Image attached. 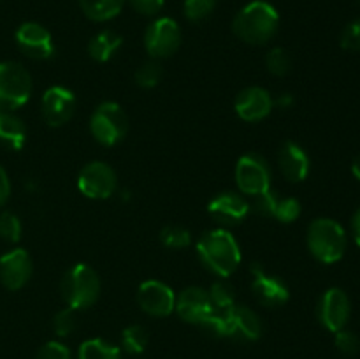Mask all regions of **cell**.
<instances>
[{"instance_id": "603a6c76", "label": "cell", "mask_w": 360, "mask_h": 359, "mask_svg": "<svg viewBox=\"0 0 360 359\" xmlns=\"http://www.w3.org/2000/svg\"><path fill=\"white\" fill-rule=\"evenodd\" d=\"M125 0H79L84 16L94 21H108L118 16Z\"/></svg>"}, {"instance_id": "ba28073f", "label": "cell", "mask_w": 360, "mask_h": 359, "mask_svg": "<svg viewBox=\"0 0 360 359\" xmlns=\"http://www.w3.org/2000/svg\"><path fill=\"white\" fill-rule=\"evenodd\" d=\"M236 183L245 196L255 197L271 189V171L260 155H243L236 165Z\"/></svg>"}, {"instance_id": "5bb4252c", "label": "cell", "mask_w": 360, "mask_h": 359, "mask_svg": "<svg viewBox=\"0 0 360 359\" xmlns=\"http://www.w3.org/2000/svg\"><path fill=\"white\" fill-rule=\"evenodd\" d=\"M34 271L30 256L27 250L14 248L0 257V282L9 291H20L28 284Z\"/></svg>"}, {"instance_id": "d590c367", "label": "cell", "mask_w": 360, "mask_h": 359, "mask_svg": "<svg viewBox=\"0 0 360 359\" xmlns=\"http://www.w3.org/2000/svg\"><path fill=\"white\" fill-rule=\"evenodd\" d=\"M35 359H72L70 351L62 341H48L39 348Z\"/></svg>"}, {"instance_id": "ab89813d", "label": "cell", "mask_w": 360, "mask_h": 359, "mask_svg": "<svg viewBox=\"0 0 360 359\" xmlns=\"http://www.w3.org/2000/svg\"><path fill=\"white\" fill-rule=\"evenodd\" d=\"M292 104H294V97H292L290 94L280 95V97H278L276 101H274V106H278V108H283V109L290 108Z\"/></svg>"}, {"instance_id": "6da1fadb", "label": "cell", "mask_w": 360, "mask_h": 359, "mask_svg": "<svg viewBox=\"0 0 360 359\" xmlns=\"http://www.w3.org/2000/svg\"><path fill=\"white\" fill-rule=\"evenodd\" d=\"M197 253L204 266L217 277H231L241 264V248L231 231L211 229L197 241Z\"/></svg>"}, {"instance_id": "52a82bcc", "label": "cell", "mask_w": 360, "mask_h": 359, "mask_svg": "<svg viewBox=\"0 0 360 359\" xmlns=\"http://www.w3.org/2000/svg\"><path fill=\"white\" fill-rule=\"evenodd\" d=\"M181 44V30L172 18H158L144 34V48L151 58L160 60L172 56Z\"/></svg>"}, {"instance_id": "e575fe53", "label": "cell", "mask_w": 360, "mask_h": 359, "mask_svg": "<svg viewBox=\"0 0 360 359\" xmlns=\"http://www.w3.org/2000/svg\"><path fill=\"white\" fill-rule=\"evenodd\" d=\"M341 48L347 51H360V18L350 21L341 32Z\"/></svg>"}, {"instance_id": "8d00e7d4", "label": "cell", "mask_w": 360, "mask_h": 359, "mask_svg": "<svg viewBox=\"0 0 360 359\" xmlns=\"http://www.w3.org/2000/svg\"><path fill=\"white\" fill-rule=\"evenodd\" d=\"M165 0H130L134 9L144 16H155L162 11Z\"/></svg>"}, {"instance_id": "9a60e30c", "label": "cell", "mask_w": 360, "mask_h": 359, "mask_svg": "<svg viewBox=\"0 0 360 359\" xmlns=\"http://www.w3.org/2000/svg\"><path fill=\"white\" fill-rule=\"evenodd\" d=\"M207 213L220 225H238L248 217L250 203L236 192H221L207 204Z\"/></svg>"}, {"instance_id": "7402d4cb", "label": "cell", "mask_w": 360, "mask_h": 359, "mask_svg": "<svg viewBox=\"0 0 360 359\" xmlns=\"http://www.w3.org/2000/svg\"><path fill=\"white\" fill-rule=\"evenodd\" d=\"M122 42V35H118L116 32L102 30L97 35H94L91 41L88 42V55L95 62H108L118 51Z\"/></svg>"}, {"instance_id": "ac0fdd59", "label": "cell", "mask_w": 360, "mask_h": 359, "mask_svg": "<svg viewBox=\"0 0 360 359\" xmlns=\"http://www.w3.org/2000/svg\"><path fill=\"white\" fill-rule=\"evenodd\" d=\"M236 113L245 122H260L274 108V99L267 90L260 87H248L236 99Z\"/></svg>"}, {"instance_id": "cb8c5ba5", "label": "cell", "mask_w": 360, "mask_h": 359, "mask_svg": "<svg viewBox=\"0 0 360 359\" xmlns=\"http://www.w3.org/2000/svg\"><path fill=\"white\" fill-rule=\"evenodd\" d=\"M77 359H122V351L102 338H91L81 344Z\"/></svg>"}, {"instance_id": "836d02e7", "label": "cell", "mask_w": 360, "mask_h": 359, "mask_svg": "<svg viewBox=\"0 0 360 359\" xmlns=\"http://www.w3.org/2000/svg\"><path fill=\"white\" fill-rule=\"evenodd\" d=\"M336 336H334V344L336 348L345 355H355L360 351V340L354 331L341 329L336 331Z\"/></svg>"}, {"instance_id": "8fae6325", "label": "cell", "mask_w": 360, "mask_h": 359, "mask_svg": "<svg viewBox=\"0 0 360 359\" xmlns=\"http://www.w3.org/2000/svg\"><path fill=\"white\" fill-rule=\"evenodd\" d=\"M137 303L148 315L167 317L174 312L176 294L164 282L146 280L137 289Z\"/></svg>"}, {"instance_id": "30bf717a", "label": "cell", "mask_w": 360, "mask_h": 359, "mask_svg": "<svg viewBox=\"0 0 360 359\" xmlns=\"http://www.w3.org/2000/svg\"><path fill=\"white\" fill-rule=\"evenodd\" d=\"M118 178L111 165L105 162H90L77 176V189L90 199H108L116 192Z\"/></svg>"}, {"instance_id": "484cf974", "label": "cell", "mask_w": 360, "mask_h": 359, "mask_svg": "<svg viewBox=\"0 0 360 359\" xmlns=\"http://www.w3.org/2000/svg\"><path fill=\"white\" fill-rule=\"evenodd\" d=\"M301 203L295 197L278 196L273 210V217L271 218H276V220L283 222V224H290V222H295L301 217Z\"/></svg>"}, {"instance_id": "f35d334b", "label": "cell", "mask_w": 360, "mask_h": 359, "mask_svg": "<svg viewBox=\"0 0 360 359\" xmlns=\"http://www.w3.org/2000/svg\"><path fill=\"white\" fill-rule=\"evenodd\" d=\"M352 232H354L355 243L360 246V208L357 210V213L354 215V220H352Z\"/></svg>"}, {"instance_id": "d6986e66", "label": "cell", "mask_w": 360, "mask_h": 359, "mask_svg": "<svg viewBox=\"0 0 360 359\" xmlns=\"http://www.w3.org/2000/svg\"><path fill=\"white\" fill-rule=\"evenodd\" d=\"M262 334V320L245 305H234L229 308L227 336L241 341H255Z\"/></svg>"}, {"instance_id": "83f0119b", "label": "cell", "mask_w": 360, "mask_h": 359, "mask_svg": "<svg viewBox=\"0 0 360 359\" xmlns=\"http://www.w3.org/2000/svg\"><path fill=\"white\" fill-rule=\"evenodd\" d=\"M160 241L162 245H165L167 248L172 250H181L190 246L192 243V236L181 225H167V227L162 229L160 232Z\"/></svg>"}, {"instance_id": "4316f807", "label": "cell", "mask_w": 360, "mask_h": 359, "mask_svg": "<svg viewBox=\"0 0 360 359\" xmlns=\"http://www.w3.org/2000/svg\"><path fill=\"white\" fill-rule=\"evenodd\" d=\"M207 294H210L211 305H213L214 310H227L236 305L234 289L224 280L214 282L210 291H207Z\"/></svg>"}, {"instance_id": "b9f144b4", "label": "cell", "mask_w": 360, "mask_h": 359, "mask_svg": "<svg viewBox=\"0 0 360 359\" xmlns=\"http://www.w3.org/2000/svg\"><path fill=\"white\" fill-rule=\"evenodd\" d=\"M357 6H359V7H360V0H357Z\"/></svg>"}, {"instance_id": "7c38bea8", "label": "cell", "mask_w": 360, "mask_h": 359, "mask_svg": "<svg viewBox=\"0 0 360 359\" xmlns=\"http://www.w3.org/2000/svg\"><path fill=\"white\" fill-rule=\"evenodd\" d=\"M16 44L32 60H48L55 53L53 37L42 25L28 21L16 30Z\"/></svg>"}, {"instance_id": "ffe728a7", "label": "cell", "mask_w": 360, "mask_h": 359, "mask_svg": "<svg viewBox=\"0 0 360 359\" xmlns=\"http://www.w3.org/2000/svg\"><path fill=\"white\" fill-rule=\"evenodd\" d=\"M278 165L280 171L288 182L299 183L302 180L308 178L309 175V157L304 151V148L299 146L297 143H287L281 144L280 151H278Z\"/></svg>"}, {"instance_id": "f546056e", "label": "cell", "mask_w": 360, "mask_h": 359, "mask_svg": "<svg viewBox=\"0 0 360 359\" xmlns=\"http://www.w3.org/2000/svg\"><path fill=\"white\" fill-rule=\"evenodd\" d=\"M162 65L157 62V60H150V62H144L143 65L137 69L136 73V83L139 84L141 88H153L160 83L162 80Z\"/></svg>"}, {"instance_id": "1f68e13d", "label": "cell", "mask_w": 360, "mask_h": 359, "mask_svg": "<svg viewBox=\"0 0 360 359\" xmlns=\"http://www.w3.org/2000/svg\"><path fill=\"white\" fill-rule=\"evenodd\" d=\"M217 7V0H185L183 13L190 21H202L211 16Z\"/></svg>"}, {"instance_id": "2e32d148", "label": "cell", "mask_w": 360, "mask_h": 359, "mask_svg": "<svg viewBox=\"0 0 360 359\" xmlns=\"http://www.w3.org/2000/svg\"><path fill=\"white\" fill-rule=\"evenodd\" d=\"M174 310L185 322L202 326L213 312V305L206 289L186 287L181 291L179 298H176Z\"/></svg>"}, {"instance_id": "d4e9b609", "label": "cell", "mask_w": 360, "mask_h": 359, "mask_svg": "<svg viewBox=\"0 0 360 359\" xmlns=\"http://www.w3.org/2000/svg\"><path fill=\"white\" fill-rule=\"evenodd\" d=\"M148 341H150L148 331L139 324H134V326L123 329L122 345L129 354H143L148 347Z\"/></svg>"}, {"instance_id": "4fadbf2b", "label": "cell", "mask_w": 360, "mask_h": 359, "mask_svg": "<svg viewBox=\"0 0 360 359\" xmlns=\"http://www.w3.org/2000/svg\"><path fill=\"white\" fill-rule=\"evenodd\" d=\"M42 118L49 127H62L76 113V97L63 87H51L44 92L41 102Z\"/></svg>"}, {"instance_id": "7a4b0ae2", "label": "cell", "mask_w": 360, "mask_h": 359, "mask_svg": "<svg viewBox=\"0 0 360 359\" xmlns=\"http://www.w3.org/2000/svg\"><path fill=\"white\" fill-rule=\"evenodd\" d=\"M280 27V14L273 4L266 0H253L246 4L234 18L232 30L246 44H267L276 35Z\"/></svg>"}, {"instance_id": "e0dca14e", "label": "cell", "mask_w": 360, "mask_h": 359, "mask_svg": "<svg viewBox=\"0 0 360 359\" xmlns=\"http://www.w3.org/2000/svg\"><path fill=\"white\" fill-rule=\"evenodd\" d=\"M252 291L260 305L274 308V306H281L288 301L290 292H288L287 284L281 278L267 275L257 263L252 266Z\"/></svg>"}, {"instance_id": "8992f818", "label": "cell", "mask_w": 360, "mask_h": 359, "mask_svg": "<svg viewBox=\"0 0 360 359\" xmlns=\"http://www.w3.org/2000/svg\"><path fill=\"white\" fill-rule=\"evenodd\" d=\"M129 130V120L122 106L116 102H102L90 118V132L104 146H115Z\"/></svg>"}, {"instance_id": "4dcf8cb0", "label": "cell", "mask_w": 360, "mask_h": 359, "mask_svg": "<svg viewBox=\"0 0 360 359\" xmlns=\"http://www.w3.org/2000/svg\"><path fill=\"white\" fill-rule=\"evenodd\" d=\"M0 238L7 243H18L21 238V222L11 211L0 213Z\"/></svg>"}, {"instance_id": "3957f363", "label": "cell", "mask_w": 360, "mask_h": 359, "mask_svg": "<svg viewBox=\"0 0 360 359\" xmlns=\"http://www.w3.org/2000/svg\"><path fill=\"white\" fill-rule=\"evenodd\" d=\"M306 243L316 260L323 264H334L343 259L348 239L340 222L322 217L309 224Z\"/></svg>"}, {"instance_id": "9c48e42d", "label": "cell", "mask_w": 360, "mask_h": 359, "mask_svg": "<svg viewBox=\"0 0 360 359\" xmlns=\"http://www.w3.org/2000/svg\"><path fill=\"white\" fill-rule=\"evenodd\" d=\"M316 315L320 324L330 333L345 329L352 315V303L347 292L340 287L327 289L319 299Z\"/></svg>"}, {"instance_id": "74e56055", "label": "cell", "mask_w": 360, "mask_h": 359, "mask_svg": "<svg viewBox=\"0 0 360 359\" xmlns=\"http://www.w3.org/2000/svg\"><path fill=\"white\" fill-rule=\"evenodd\" d=\"M9 196H11L9 176H7L6 169L0 165V208L6 206V203L9 201Z\"/></svg>"}, {"instance_id": "277c9868", "label": "cell", "mask_w": 360, "mask_h": 359, "mask_svg": "<svg viewBox=\"0 0 360 359\" xmlns=\"http://www.w3.org/2000/svg\"><path fill=\"white\" fill-rule=\"evenodd\" d=\"M60 292L69 308H90L101 296V278H98L97 271L88 264H74L63 275Z\"/></svg>"}, {"instance_id": "f1b7e54d", "label": "cell", "mask_w": 360, "mask_h": 359, "mask_svg": "<svg viewBox=\"0 0 360 359\" xmlns=\"http://www.w3.org/2000/svg\"><path fill=\"white\" fill-rule=\"evenodd\" d=\"M266 65L273 76H287L292 67V58L283 48H273L266 55Z\"/></svg>"}, {"instance_id": "5b68a950", "label": "cell", "mask_w": 360, "mask_h": 359, "mask_svg": "<svg viewBox=\"0 0 360 359\" xmlns=\"http://www.w3.org/2000/svg\"><path fill=\"white\" fill-rule=\"evenodd\" d=\"M32 95L30 73L18 62H0V109L14 111Z\"/></svg>"}, {"instance_id": "60d3db41", "label": "cell", "mask_w": 360, "mask_h": 359, "mask_svg": "<svg viewBox=\"0 0 360 359\" xmlns=\"http://www.w3.org/2000/svg\"><path fill=\"white\" fill-rule=\"evenodd\" d=\"M352 172H354L355 178L360 182V153L354 158V162H352Z\"/></svg>"}, {"instance_id": "d6a6232c", "label": "cell", "mask_w": 360, "mask_h": 359, "mask_svg": "<svg viewBox=\"0 0 360 359\" xmlns=\"http://www.w3.org/2000/svg\"><path fill=\"white\" fill-rule=\"evenodd\" d=\"M74 312L76 310L67 306V308L60 310L55 315V319H53V329H55V333L58 336H69L76 329V313Z\"/></svg>"}, {"instance_id": "44dd1931", "label": "cell", "mask_w": 360, "mask_h": 359, "mask_svg": "<svg viewBox=\"0 0 360 359\" xmlns=\"http://www.w3.org/2000/svg\"><path fill=\"white\" fill-rule=\"evenodd\" d=\"M27 141V129L13 111H0V143L13 150H21Z\"/></svg>"}]
</instances>
